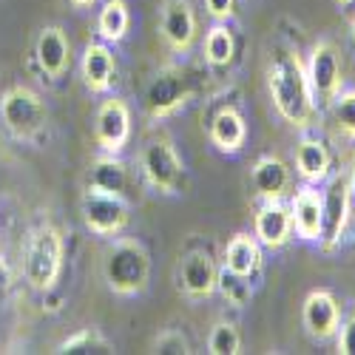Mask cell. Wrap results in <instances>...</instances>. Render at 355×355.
Here are the masks:
<instances>
[{
  "mask_svg": "<svg viewBox=\"0 0 355 355\" xmlns=\"http://www.w3.org/2000/svg\"><path fill=\"white\" fill-rule=\"evenodd\" d=\"M139 168L148 185L157 188L159 193H180L185 188V165L176 154L171 139H151L142 154H139Z\"/></svg>",
  "mask_w": 355,
  "mask_h": 355,
  "instance_id": "obj_5",
  "label": "cell"
},
{
  "mask_svg": "<svg viewBox=\"0 0 355 355\" xmlns=\"http://www.w3.org/2000/svg\"><path fill=\"white\" fill-rule=\"evenodd\" d=\"M80 211H83L85 227L97 236H116L128 225V205L123 196H114V193H103V191L88 188L83 196Z\"/></svg>",
  "mask_w": 355,
  "mask_h": 355,
  "instance_id": "obj_8",
  "label": "cell"
},
{
  "mask_svg": "<svg viewBox=\"0 0 355 355\" xmlns=\"http://www.w3.org/2000/svg\"><path fill=\"white\" fill-rule=\"evenodd\" d=\"M162 37L173 51H188L196 37V15L188 0H168L162 9Z\"/></svg>",
  "mask_w": 355,
  "mask_h": 355,
  "instance_id": "obj_15",
  "label": "cell"
},
{
  "mask_svg": "<svg viewBox=\"0 0 355 355\" xmlns=\"http://www.w3.org/2000/svg\"><path fill=\"white\" fill-rule=\"evenodd\" d=\"M253 236L261 248H270V250H279L293 239V216L282 199L264 202L259 208L253 222Z\"/></svg>",
  "mask_w": 355,
  "mask_h": 355,
  "instance_id": "obj_13",
  "label": "cell"
},
{
  "mask_svg": "<svg viewBox=\"0 0 355 355\" xmlns=\"http://www.w3.org/2000/svg\"><path fill=\"white\" fill-rule=\"evenodd\" d=\"M338 6H349V3H355V0H336Z\"/></svg>",
  "mask_w": 355,
  "mask_h": 355,
  "instance_id": "obj_33",
  "label": "cell"
},
{
  "mask_svg": "<svg viewBox=\"0 0 355 355\" xmlns=\"http://www.w3.org/2000/svg\"><path fill=\"white\" fill-rule=\"evenodd\" d=\"M349 32H352V40H355V17H352V28H349Z\"/></svg>",
  "mask_w": 355,
  "mask_h": 355,
  "instance_id": "obj_34",
  "label": "cell"
},
{
  "mask_svg": "<svg viewBox=\"0 0 355 355\" xmlns=\"http://www.w3.org/2000/svg\"><path fill=\"white\" fill-rule=\"evenodd\" d=\"M94 137L105 154H120L131 137V111L123 100H105L94 116Z\"/></svg>",
  "mask_w": 355,
  "mask_h": 355,
  "instance_id": "obj_10",
  "label": "cell"
},
{
  "mask_svg": "<svg viewBox=\"0 0 355 355\" xmlns=\"http://www.w3.org/2000/svg\"><path fill=\"white\" fill-rule=\"evenodd\" d=\"M336 123L341 128L344 137L355 139V88L352 92H338L336 97Z\"/></svg>",
  "mask_w": 355,
  "mask_h": 355,
  "instance_id": "obj_27",
  "label": "cell"
},
{
  "mask_svg": "<svg viewBox=\"0 0 355 355\" xmlns=\"http://www.w3.org/2000/svg\"><path fill=\"white\" fill-rule=\"evenodd\" d=\"M236 57V40L227 26H214L208 37H205V60L214 69H225L233 63Z\"/></svg>",
  "mask_w": 355,
  "mask_h": 355,
  "instance_id": "obj_24",
  "label": "cell"
},
{
  "mask_svg": "<svg viewBox=\"0 0 355 355\" xmlns=\"http://www.w3.org/2000/svg\"><path fill=\"white\" fill-rule=\"evenodd\" d=\"M242 347V336L236 330V324L230 321H219L208 336V352L211 355H236Z\"/></svg>",
  "mask_w": 355,
  "mask_h": 355,
  "instance_id": "obj_26",
  "label": "cell"
},
{
  "mask_svg": "<svg viewBox=\"0 0 355 355\" xmlns=\"http://www.w3.org/2000/svg\"><path fill=\"white\" fill-rule=\"evenodd\" d=\"M295 171L307 185H318L330 176L333 171V157L330 148L321 139H302L295 148Z\"/></svg>",
  "mask_w": 355,
  "mask_h": 355,
  "instance_id": "obj_20",
  "label": "cell"
},
{
  "mask_svg": "<svg viewBox=\"0 0 355 355\" xmlns=\"http://www.w3.org/2000/svg\"><path fill=\"white\" fill-rule=\"evenodd\" d=\"M71 3H74V6H92L94 0H71Z\"/></svg>",
  "mask_w": 355,
  "mask_h": 355,
  "instance_id": "obj_32",
  "label": "cell"
},
{
  "mask_svg": "<svg viewBox=\"0 0 355 355\" xmlns=\"http://www.w3.org/2000/svg\"><path fill=\"white\" fill-rule=\"evenodd\" d=\"M54 352H60V355H108V352H114V347L100 330L88 327V330H80V333L69 336Z\"/></svg>",
  "mask_w": 355,
  "mask_h": 355,
  "instance_id": "obj_25",
  "label": "cell"
},
{
  "mask_svg": "<svg viewBox=\"0 0 355 355\" xmlns=\"http://www.w3.org/2000/svg\"><path fill=\"white\" fill-rule=\"evenodd\" d=\"M307 80L313 88V97L321 103H333L341 92V57L338 49L330 40H321L310 51V63H307Z\"/></svg>",
  "mask_w": 355,
  "mask_h": 355,
  "instance_id": "obj_9",
  "label": "cell"
},
{
  "mask_svg": "<svg viewBox=\"0 0 355 355\" xmlns=\"http://www.w3.org/2000/svg\"><path fill=\"white\" fill-rule=\"evenodd\" d=\"M352 208V185L347 176H333L327 188L321 191V236L318 242L324 250H333L349 225Z\"/></svg>",
  "mask_w": 355,
  "mask_h": 355,
  "instance_id": "obj_6",
  "label": "cell"
},
{
  "mask_svg": "<svg viewBox=\"0 0 355 355\" xmlns=\"http://www.w3.org/2000/svg\"><path fill=\"white\" fill-rule=\"evenodd\" d=\"M180 287L191 295V299H208L219 284V270L216 261L211 259L208 250H191L180 261Z\"/></svg>",
  "mask_w": 355,
  "mask_h": 355,
  "instance_id": "obj_12",
  "label": "cell"
},
{
  "mask_svg": "<svg viewBox=\"0 0 355 355\" xmlns=\"http://www.w3.org/2000/svg\"><path fill=\"white\" fill-rule=\"evenodd\" d=\"M349 185L355 191V151H352V162H349Z\"/></svg>",
  "mask_w": 355,
  "mask_h": 355,
  "instance_id": "obj_31",
  "label": "cell"
},
{
  "mask_svg": "<svg viewBox=\"0 0 355 355\" xmlns=\"http://www.w3.org/2000/svg\"><path fill=\"white\" fill-rule=\"evenodd\" d=\"M250 182L261 202L282 199L290 188V168L279 157H261V159H256V165L250 171Z\"/></svg>",
  "mask_w": 355,
  "mask_h": 355,
  "instance_id": "obj_17",
  "label": "cell"
},
{
  "mask_svg": "<svg viewBox=\"0 0 355 355\" xmlns=\"http://www.w3.org/2000/svg\"><path fill=\"white\" fill-rule=\"evenodd\" d=\"M0 120L15 139H37L49 123V111L37 92L15 85L0 97Z\"/></svg>",
  "mask_w": 355,
  "mask_h": 355,
  "instance_id": "obj_4",
  "label": "cell"
},
{
  "mask_svg": "<svg viewBox=\"0 0 355 355\" xmlns=\"http://www.w3.org/2000/svg\"><path fill=\"white\" fill-rule=\"evenodd\" d=\"M83 80L92 92L103 94L111 88L114 74H116V63H114V54L105 43H88L83 51V63H80Z\"/></svg>",
  "mask_w": 355,
  "mask_h": 355,
  "instance_id": "obj_18",
  "label": "cell"
},
{
  "mask_svg": "<svg viewBox=\"0 0 355 355\" xmlns=\"http://www.w3.org/2000/svg\"><path fill=\"white\" fill-rule=\"evenodd\" d=\"M302 321L313 338H318V341L333 338L341 327V307L336 302V295L330 290H313L304 299Z\"/></svg>",
  "mask_w": 355,
  "mask_h": 355,
  "instance_id": "obj_11",
  "label": "cell"
},
{
  "mask_svg": "<svg viewBox=\"0 0 355 355\" xmlns=\"http://www.w3.org/2000/svg\"><path fill=\"white\" fill-rule=\"evenodd\" d=\"M85 182L92 191H103V193H114V196H125L128 191V168L123 159H116V154H103L92 162L88 168Z\"/></svg>",
  "mask_w": 355,
  "mask_h": 355,
  "instance_id": "obj_19",
  "label": "cell"
},
{
  "mask_svg": "<svg viewBox=\"0 0 355 355\" xmlns=\"http://www.w3.org/2000/svg\"><path fill=\"white\" fill-rule=\"evenodd\" d=\"M261 268V245L250 233H236L225 248V270L233 276L250 279Z\"/></svg>",
  "mask_w": 355,
  "mask_h": 355,
  "instance_id": "obj_21",
  "label": "cell"
},
{
  "mask_svg": "<svg viewBox=\"0 0 355 355\" xmlns=\"http://www.w3.org/2000/svg\"><path fill=\"white\" fill-rule=\"evenodd\" d=\"M248 139V125H245V116L236 111L233 105H225L214 114L211 120V142L219 148V151L236 154Z\"/></svg>",
  "mask_w": 355,
  "mask_h": 355,
  "instance_id": "obj_22",
  "label": "cell"
},
{
  "mask_svg": "<svg viewBox=\"0 0 355 355\" xmlns=\"http://www.w3.org/2000/svg\"><path fill=\"white\" fill-rule=\"evenodd\" d=\"M154 352H162V355H188L191 344H188V338L180 330H162L154 338Z\"/></svg>",
  "mask_w": 355,
  "mask_h": 355,
  "instance_id": "obj_28",
  "label": "cell"
},
{
  "mask_svg": "<svg viewBox=\"0 0 355 355\" xmlns=\"http://www.w3.org/2000/svg\"><path fill=\"white\" fill-rule=\"evenodd\" d=\"M63 253H66L63 233L54 225H40L28 236V245L23 253L26 282L40 293L54 290L57 279H60V270H63Z\"/></svg>",
  "mask_w": 355,
  "mask_h": 355,
  "instance_id": "obj_3",
  "label": "cell"
},
{
  "mask_svg": "<svg viewBox=\"0 0 355 355\" xmlns=\"http://www.w3.org/2000/svg\"><path fill=\"white\" fill-rule=\"evenodd\" d=\"M193 94V80L188 77V71L182 69H162L157 71V77L148 83L145 88V111L154 120L173 114L180 105L188 103V97Z\"/></svg>",
  "mask_w": 355,
  "mask_h": 355,
  "instance_id": "obj_7",
  "label": "cell"
},
{
  "mask_svg": "<svg viewBox=\"0 0 355 355\" xmlns=\"http://www.w3.org/2000/svg\"><path fill=\"white\" fill-rule=\"evenodd\" d=\"M268 88L276 111L295 128H307L315 120V97L299 54L287 46H273L268 63Z\"/></svg>",
  "mask_w": 355,
  "mask_h": 355,
  "instance_id": "obj_1",
  "label": "cell"
},
{
  "mask_svg": "<svg viewBox=\"0 0 355 355\" xmlns=\"http://www.w3.org/2000/svg\"><path fill=\"white\" fill-rule=\"evenodd\" d=\"M290 216H293V233L304 242H318L321 236V193L313 185H304L295 191L290 202Z\"/></svg>",
  "mask_w": 355,
  "mask_h": 355,
  "instance_id": "obj_16",
  "label": "cell"
},
{
  "mask_svg": "<svg viewBox=\"0 0 355 355\" xmlns=\"http://www.w3.org/2000/svg\"><path fill=\"white\" fill-rule=\"evenodd\" d=\"M338 352L341 355H355V315L347 318L338 327Z\"/></svg>",
  "mask_w": 355,
  "mask_h": 355,
  "instance_id": "obj_29",
  "label": "cell"
},
{
  "mask_svg": "<svg viewBox=\"0 0 355 355\" xmlns=\"http://www.w3.org/2000/svg\"><path fill=\"white\" fill-rule=\"evenodd\" d=\"M69 57H71V46H69V40L63 35V28L60 26H46L43 32L37 35V43H35V63H37V69L49 80H57V77L66 74Z\"/></svg>",
  "mask_w": 355,
  "mask_h": 355,
  "instance_id": "obj_14",
  "label": "cell"
},
{
  "mask_svg": "<svg viewBox=\"0 0 355 355\" xmlns=\"http://www.w3.org/2000/svg\"><path fill=\"white\" fill-rule=\"evenodd\" d=\"M103 276L116 295H137L151 279V256L134 239H116L105 250Z\"/></svg>",
  "mask_w": 355,
  "mask_h": 355,
  "instance_id": "obj_2",
  "label": "cell"
},
{
  "mask_svg": "<svg viewBox=\"0 0 355 355\" xmlns=\"http://www.w3.org/2000/svg\"><path fill=\"white\" fill-rule=\"evenodd\" d=\"M131 26V15L125 0H105V6L97 15V32L103 35V40L108 43H120Z\"/></svg>",
  "mask_w": 355,
  "mask_h": 355,
  "instance_id": "obj_23",
  "label": "cell"
},
{
  "mask_svg": "<svg viewBox=\"0 0 355 355\" xmlns=\"http://www.w3.org/2000/svg\"><path fill=\"white\" fill-rule=\"evenodd\" d=\"M205 6H208V15L216 17V20H227L233 15V6L236 0H205Z\"/></svg>",
  "mask_w": 355,
  "mask_h": 355,
  "instance_id": "obj_30",
  "label": "cell"
}]
</instances>
